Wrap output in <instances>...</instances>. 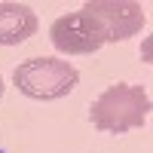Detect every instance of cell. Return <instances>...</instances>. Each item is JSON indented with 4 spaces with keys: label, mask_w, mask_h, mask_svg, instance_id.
Returning <instances> with one entry per match:
<instances>
[{
    "label": "cell",
    "mask_w": 153,
    "mask_h": 153,
    "mask_svg": "<svg viewBox=\"0 0 153 153\" xmlns=\"http://www.w3.org/2000/svg\"><path fill=\"white\" fill-rule=\"evenodd\" d=\"M150 113V95L144 86L132 83H117L101 92L92 107H89V120L98 132L107 135H123L132 129H141Z\"/></svg>",
    "instance_id": "1"
},
{
    "label": "cell",
    "mask_w": 153,
    "mask_h": 153,
    "mask_svg": "<svg viewBox=\"0 0 153 153\" xmlns=\"http://www.w3.org/2000/svg\"><path fill=\"white\" fill-rule=\"evenodd\" d=\"M12 83L28 98L55 101V98H65L76 89L80 74L65 58H28L12 71Z\"/></svg>",
    "instance_id": "2"
},
{
    "label": "cell",
    "mask_w": 153,
    "mask_h": 153,
    "mask_svg": "<svg viewBox=\"0 0 153 153\" xmlns=\"http://www.w3.org/2000/svg\"><path fill=\"white\" fill-rule=\"evenodd\" d=\"M83 12L98 22L107 43L129 40L147 25L144 6L132 3V0H89V3H83Z\"/></svg>",
    "instance_id": "3"
},
{
    "label": "cell",
    "mask_w": 153,
    "mask_h": 153,
    "mask_svg": "<svg viewBox=\"0 0 153 153\" xmlns=\"http://www.w3.org/2000/svg\"><path fill=\"white\" fill-rule=\"evenodd\" d=\"M49 40L58 52L65 55H89L98 52L104 46V31L98 28V22L86 12H68V16H58L49 28Z\"/></svg>",
    "instance_id": "4"
},
{
    "label": "cell",
    "mask_w": 153,
    "mask_h": 153,
    "mask_svg": "<svg viewBox=\"0 0 153 153\" xmlns=\"http://www.w3.org/2000/svg\"><path fill=\"white\" fill-rule=\"evenodd\" d=\"M40 22L28 3H0V46H19L37 34Z\"/></svg>",
    "instance_id": "5"
},
{
    "label": "cell",
    "mask_w": 153,
    "mask_h": 153,
    "mask_svg": "<svg viewBox=\"0 0 153 153\" xmlns=\"http://www.w3.org/2000/svg\"><path fill=\"white\" fill-rule=\"evenodd\" d=\"M0 98H3V80H0Z\"/></svg>",
    "instance_id": "6"
}]
</instances>
